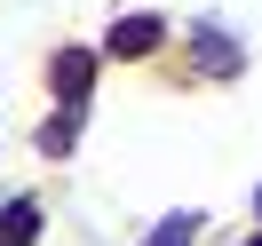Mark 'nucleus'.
Segmentation results:
<instances>
[{"label":"nucleus","mask_w":262,"mask_h":246,"mask_svg":"<svg viewBox=\"0 0 262 246\" xmlns=\"http://www.w3.org/2000/svg\"><path fill=\"white\" fill-rule=\"evenodd\" d=\"M88 72H96V56L64 48V56H56V96H64V103H80V96H88Z\"/></svg>","instance_id":"obj_1"},{"label":"nucleus","mask_w":262,"mask_h":246,"mask_svg":"<svg viewBox=\"0 0 262 246\" xmlns=\"http://www.w3.org/2000/svg\"><path fill=\"white\" fill-rule=\"evenodd\" d=\"M32 230H40V207H32V198H16V207L0 214V246H32Z\"/></svg>","instance_id":"obj_2"},{"label":"nucleus","mask_w":262,"mask_h":246,"mask_svg":"<svg viewBox=\"0 0 262 246\" xmlns=\"http://www.w3.org/2000/svg\"><path fill=\"white\" fill-rule=\"evenodd\" d=\"M143 48H159V24H151V16H127L112 32V56H143Z\"/></svg>","instance_id":"obj_3"},{"label":"nucleus","mask_w":262,"mask_h":246,"mask_svg":"<svg viewBox=\"0 0 262 246\" xmlns=\"http://www.w3.org/2000/svg\"><path fill=\"white\" fill-rule=\"evenodd\" d=\"M191 238H199V214H175V222L151 230V246H191Z\"/></svg>","instance_id":"obj_4"},{"label":"nucleus","mask_w":262,"mask_h":246,"mask_svg":"<svg viewBox=\"0 0 262 246\" xmlns=\"http://www.w3.org/2000/svg\"><path fill=\"white\" fill-rule=\"evenodd\" d=\"M199 64H207V72H230V64H238V48H230V40H214V32H207V40H199Z\"/></svg>","instance_id":"obj_5"},{"label":"nucleus","mask_w":262,"mask_h":246,"mask_svg":"<svg viewBox=\"0 0 262 246\" xmlns=\"http://www.w3.org/2000/svg\"><path fill=\"white\" fill-rule=\"evenodd\" d=\"M254 246H262V238H254Z\"/></svg>","instance_id":"obj_6"}]
</instances>
